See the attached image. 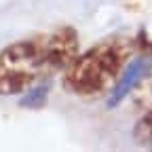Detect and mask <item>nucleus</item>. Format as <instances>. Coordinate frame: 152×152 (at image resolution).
<instances>
[{
  "instance_id": "1",
  "label": "nucleus",
  "mask_w": 152,
  "mask_h": 152,
  "mask_svg": "<svg viewBox=\"0 0 152 152\" xmlns=\"http://www.w3.org/2000/svg\"><path fill=\"white\" fill-rule=\"evenodd\" d=\"M131 53L133 42L129 38H110L76 57V61L66 70L64 83L72 93L83 97L108 93L131 59Z\"/></svg>"
},
{
  "instance_id": "2",
  "label": "nucleus",
  "mask_w": 152,
  "mask_h": 152,
  "mask_svg": "<svg viewBox=\"0 0 152 152\" xmlns=\"http://www.w3.org/2000/svg\"><path fill=\"white\" fill-rule=\"evenodd\" d=\"M45 68V49L34 40H21L0 53V95L28 91Z\"/></svg>"
},
{
  "instance_id": "3",
  "label": "nucleus",
  "mask_w": 152,
  "mask_h": 152,
  "mask_svg": "<svg viewBox=\"0 0 152 152\" xmlns=\"http://www.w3.org/2000/svg\"><path fill=\"white\" fill-rule=\"evenodd\" d=\"M45 66L53 70H68L78 57V32L72 26L57 28L42 45Z\"/></svg>"
},
{
  "instance_id": "4",
  "label": "nucleus",
  "mask_w": 152,
  "mask_h": 152,
  "mask_svg": "<svg viewBox=\"0 0 152 152\" xmlns=\"http://www.w3.org/2000/svg\"><path fill=\"white\" fill-rule=\"evenodd\" d=\"M142 66H144V59H135L133 64L125 66L118 80L114 83V87L110 89V97H108V108H114L116 104H121L127 95L133 91V87H135L142 78Z\"/></svg>"
},
{
  "instance_id": "5",
  "label": "nucleus",
  "mask_w": 152,
  "mask_h": 152,
  "mask_svg": "<svg viewBox=\"0 0 152 152\" xmlns=\"http://www.w3.org/2000/svg\"><path fill=\"white\" fill-rule=\"evenodd\" d=\"M131 95V104L135 110H148L152 108V72L144 78H140V83L133 87Z\"/></svg>"
},
{
  "instance_id": "6",
  "label": "nucleus",
  "mask_w": 152,
  "mask_h": 152,
  "mask_svg": "<svg viewBox=\"0 0 152 152\" xmlns=\"http://www.w3.org/2000/svg\"><path fill=\"white\" fill-rule=\"evenodd\" d=\"M133 135L140 144H148L152 142V108L144 110V116L140 118V123L133 129Z\"/></svg>"
},
{
  "instance_id": "7",
  "label": "nucleus",
  "mask_w": 152,
  "mask_h": 152,
  "mask_svg": "<svg viewBox=\"0 0 152 152\" xmlns=\"http://www.w3.org/2000/svg\"><path fill=\"white\" fill-rule=\"evenodd\" d=\"M47 95H49V87H36V89L28 91V95L21 97L19 104L23 108H42L47 102Z\"/></svg>"
}]
</instances>
